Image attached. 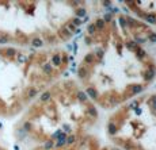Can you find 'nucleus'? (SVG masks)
I'll return each mask as SVG.
<instances>
[{"mask_svg": "<svg viewBox=\"0 0 156 150\" xmlns=\"http://www.w3.org/2000/svg\"><path fill=\"white\" fill-rule=\"evenodd\" d=\"M49 60L33 47L26 53L16 47L0 46V116L19 112L40 94L42 83L49 79L42 70Z\"/></svg>", "mask_w": 156, "mask_h": 150, "instance_id": "f257e3e1", "label": "nucleus"}, {"mask_svg": "<svg viewBox=\"0 0 156 150\" xmlns=\"http://www.w3.org/2000/svg\"><path fill=\"white\" fill-rule=\"evenodd\" d=\"M50 62H52V65L55 68H60L62 64V56L60 53H55V54L50 57Z\"/></svg>", "mask_w": 156, "mask_h": 150, "instance_id": "f03ea898", "label": "nucleus"}, {"mask_svg": "<svg viewBox=\"0 0 156 150\" xmlns=\"http://www.w3.org/2000/svg\"><path fill=\"white\" fill-rule=\"evenodd\" d=\"M155 74H156V68L154 65H149L148 70L145 72V77H144V79H145V81H151V80H154Z\"/></svg>", "mask_w": 156, "mask_h": 150, "instance_id": "7ed1b4c3", "label": "nucleus"}, {"mask_svg": "<svg viewBox=\"0 0 156 150\" xmlns=\"http://www.w3.org/2000/svg\"><path fill=\"white\" fill-rule=\"evenodd\" d=\"M52 97H53L52 92H50V91H45L44 94L40 96V103H46V101H49Z\"/></svg>", "mask_w": 156, "mask_h": 150, "instance_id": "20e7f679", "label": "nucleus"}, {"mask_svg": "<svg viewBox=\"0 0 156 150\" xmlns=\"http://www.w3.org/2000/svg\"><path fill=\"white\" fill-rule=\"evenodd\" d=\"M129 88H130V95L141 94V92L144 91V87L143 85H137V84H134V85H130Z\"/></svg>", "mask_w": 156, "mask_h": 150, "instance_id": "39448f33", "label": "nucleus"}, {"mask_svg": "<svg viewBox=\"0 0 156 150\" xmlns=\"http://www.w3.org/2000/svg\"><path fill=\"white\" fill-rule=\"evenodd\" d=\"M107 130H109L110 135H115L117 131H118V127L115 126V123H114V122H110L109 124H107Z\"/></svg>", "mask_w": 156, "mask_h": 150, "instance_id": "423d86ee", "label": "nucleus"}, {"mask_svg": "<svg viewBox=\"0 0 156 150\" xmlns=\"http://www.w3.org/2000/svg\"><path fill=\"white\" fill-rule=\"evenodd\" d=\"M77 74H79L80 79H86L87 74H88V70H87V68H86V66H82V68L77 69Z\"/></svg>", "mask_w": 156, "mask_h": 150, "instance_id": "0eeeda50", "label": "nucleus"}, {"mask_svg": "<svg viewBox=\"0 0 156 150\" xmlns=\"http://www.w3.org/2000/svg\"><path fill=\"white\" fill-rule=\"evenodd\" d=\"M58 34L61 35V38H68L69 35H72V32L71 31H68L67 27H61L58 30Z\"/></svg>", "mask_w": 156, "mask_h": 150, "instance_id": "6e6552de", "label": "nucleus"}, {"mask_svg": "<svg viewBox=\"0 0 156 150\" xmlns=\"http://www.w3.org/2000/svg\"><path fill=\"white\" fill-rule=\"evenodd\" d=\"M95 27H97V30H105V26H106V23L102 20V18H99V19L95 20Z\"/></svg>", "mask_w": 156, "mask_h": 150, "instance_id": "1a4fd4ad", "label": "nucleus"}, {"mask_svg": "<svg viewBox=\"0 0 156 150\" xmlns=\"http://www.w3.org/2000/svg\"><path fill=\"white\" fill-rule=\"evenodd\" d=\"M136 56H137V58L143 60L144 57L147 56V53H145V50H144L143 47H137V49H136Z\"/></svg>", "mask_w": 156, "mask_h": 150, "instance_id": "9d476101", "label": "nucleus"}, {"mask_svg": "<svg viewBox=\"0 0 156 150\" xmlns=\"http://www.w3.org/2000/svg\"><path fill=\"white\" fill-rule=\"evenodd\" d=\"M86 95L90 96V97H92V99H98V94H97V91H95L94 88H88V89H87Z\"/></svg>", "mask_w": 156, "mask_h": 150, "instance_id": "9b49d317", "label": "nucleus"}, {"mask_svg": "<svg viewBox=\"0 0 156 150\" xmlns=\"http://www.w3.org/2000/svg\"><path fill=\"white\" fill-rule=\"evenodd\" d=\"M144 19H145L148 23H151V25H156V16H155V15H148V14H145Z\"/></svg>", "mask_w": 156, "mask_h": 150, "instance_id": "f8f14e48", "label": "nucleus"}, {"mask_svg": "<svg viewBox=\"0 0 156 150\" xmlns=\"http://www.w3.org/2000/svg\"><path fill=\"white\" fill-rule=\"evenodd\" d=\"M148 104L152 107V111H154V112H156V95L152 96V97L149 99V100H148Z\"/></svg>", "mask_w": 156, "mask_h": 150, "instance_id": "ddd939ff", "label": "nucleus"}, {"mask_svg": "<svg viewBox=\"0 0 156 150\" xmlns=\"http://www.w3.org/2000/svg\"><path fill=\"white\" fill-rule=\"evenodd\" d=\"M86 15H87V11H86V8L80 7L79 10H76V16H77V18H84Z\"/></svg>", "mask_w": 156, "mask_h": 150, "instance_id": "4468645a", "label": "nucleus"}, {"mask_svg": "<svg viewBox=\"0 0 156 150\" xmlns=\"http://www.w3.org/2000/svg\"><path fill=\"white\" fill-rule=\"evenodd\" d=\"M125 46H126L128 49H132V50H136L137 47H139V46H137V43H136L134 41H129V42H126V43H125Z\"/></svg>", "mask_w": 156, "mask_h": 150, "instance_id": "2eb2a0df", "label": "nucleus"}, {"mask_svg": "<svg viewBox=\"0 0 156 150\" xmlns=\"http://www.w3.org/2000/svg\"><path fill=\"white\" fill-rule=\"evenodd\" d=\"M126 25H128V27H134V26L137 25V22L133 19V18L128 16V18H126Z\"/></svg>", "mask_w": 156, "mask_h": 150, "instance_id": "dca6fc26", "label": "nucleus"}, {"mask_svg": "<svg viewBox=\"0 0 156 150\" xmlns=\"http://www.w3.org/2000/svg\"><path fill=\"white\" fill-rule=\"evenodd\" d=\"M94 58H95L94 53H90V54H87V56L84 57V61H86V64H91V62L94 61Z\"/></svg>", "mask_w": 156, "mask_h": 150, "instance_id": "f3484780", "label": "nucleus"}, {"mask_svg": "<svg viewBox=\"0 0 156 150\" xmlns=\"http://www.w3.org/2000/svg\"><path fill=\"white\" fill-rule=\"evenodd\" d=\"M65 142L68 143V145H73L75 142H76V135H67V141Z\"/></svg>", "mask_w": 156, "mask_h": 150, "instance_id": "a211bd4d", "label": "nucleus"}, {"mask_svg": "<svg viewBox=\"0 0 156 150\" xmlns=\"http://www.w3.org/2000/svg\"><path fill=\"white\" fill-rule=\"evenodd\" d=\"M87 112H88L91 116H94V118H97V115H98V112H97V110L94 108V106H90L88 110H87Z\"/></svg>", "mask_w": 156, "mask_h": 150, "instance_id": "6ab92c4d", "label": "nucleus"}, {"mask_svg": "<svg viewBox=\"0 0 156 150\" xmlns=\"http://www.w3.org/2000/svg\"><path fill=\"white\" fill-rule=\"evenodd\" d=\"M87 97H88V96L86 95V92H77V99H79L80 101H87Z\"/></svg>", "mask_w": 156, "mask_h": 150, "instance_id": "aec40b11", "label": "nucleus"}, {"mask_svg": "<svg viewBox=\"0 0 156 150\" xmlns=\"http://www.w3.org/2000/svg\"><path fill=\"white\" fill-rule=\"evenodd\" d=\"M94 56H97V58H98V60H102V57L105 56V50L97 49V50H95V54H94Z\"/></svg>", "mask_w": 156, "mask_h": 150, "instance_id": "412c9836", "label": "nucleus"}, {"mask_svg": "<svg viewBox=\"0 0 156 150\" xmlns=\"http://www.w3.org/2000/svg\"><path fill=\"white\" fill-rule=\"evenodd\" d=\"M118 22H119V25H121V27L122 29H126L128 27V25H126V19L125 18H118Z\"/></svg>", "mask_w": 156, "mask_h": 150, "instance_id": "4be33fe9", "label": "nucleus"}, {"mask_svg": "<svg viewBox=\"0 0 156 150\" xmlns=\"http://www.w3.org/2000/svg\"><path fill=\"white\" fill-rule=\"evenodd\" d=\"M95 31H97V27H95L94 23H91V25L88 26V34L92 35V34H95Z\"/></svg>", "mask_w": 156, "mask_h": 150, "instance_id": "5701e85b", "label": "nucleus"}, {"mask_svg": "<svg viewBox=\"0 0 156 150\" xmlns=\"http://www.w3.org/2000/svg\"><path fill=\"white\" fill-rule=\"evenodd\" d=\"M102 20H103L105 23H106V22H112V20H113V16H112V14H105V16L102 18Z\"/></svg>", "mask_w": 156, "mask_h": 150, "instance_id": "b1692460", "label": "nucleus"}, {"mask_svg": "<svg viewBox=\"0 0 156 150\" xmlns=\"http://www.w3.org/2000/svg\"><path fill=\"white\" fill-rule=\"evenodd\" d=\"M72 25L76 27V26H80V25H83L82 23V19H79V18H75V19H72Z\"/></svg>", "mask_w": 156, "mask_h": 150, "instance_id": "393cba45", "label": "nucleus"}, {"mask_svg": "<svg viewBox=\"0 0 156 150\" xmlns=\"http://www.w3.org/2000/svg\"><path fill=\"white\" fill-rule=\"evenodd\" d=\"M148 39L151 42H156V34H155V32H149V34H148Z\"/></svg>", "mask_w": 156, "mask_h": 150, "instance_id": "a878e982", "label": "nucleus"}, {"mask_svg": "<svg viewBox=\"0 0 156 150\" xmlns=\"http://www.w3.org/2000/svg\"><path fill=\"white\" fill-rule=\"evenodd\" d=\"M134 42H136V43H144V42H145V38H143V37H136Z\"/></svg>", "mask_w": 156, "mask_h": 150, "instance_id": "bb28decb", "label": "nucleus"}, {"mask_svg": "<svg viewBox=\"0 0 156 150\" xmlns=\"http://www.w3.org/2000/svg\"><path fill=\"white\" fill-rule=\"evenodd\" d=\"M88 20H90V16H88V15H86V16H84V19L82 20V23H86V22H88Z\"/></svg>", "mask_w": 156, "mask_h": 150, "instance_id": "cd10ccee", "label": "nucleus"}, {"mask_svg": "<svg viewBox=\"0 0 156 150\" xmlns=\"http://www.w3.org/2000/svg\"><path fill=\"white\" fill-rule=\"evenodd\" d=\"M134 111H136L137 115H140V114H141V108H137V107H136V108H134Z\"/></svg>", "mask_w": 156, "mask_h": 150, "instance_id": "c85d7f7f", "label": "nucleus"}, {"mask_svg": "<svg viewBox=\"0 0 156 150\" xmlns=\"http://www.w3.org/2000/svg\"><path fill=\"white\" fill-rule=\"evenodd\" d=\"M118 11H119V10H118V8H117V7H113V8H112V12H114V14H115V12H118Z\"/></svg>", "mask_w": 156, "mask_h": 150, "instance_id": "c756f323", "label": "nucleus"}, {"mask_svg": "<svg viewBox=\"0 0 156 150\" xmlns=\"http://www.w3.org/2000/svg\"><path fill=\"white\" fill-rule=\"evenodd\" d=\"M68 60H69V61H72V62H73V61H75V57H73V56H71V57H69V58H68Z\"/></svg>", "mask_w": 156, "mask_h": 150, "instance_id": "7c9ffc66", "label": "nucleus"}, {"mask_svg": "<svg viewBox=\"0 0 156 150\" xmlns=\"http://www.w3.org/2000/svg\"><path fill=\"white\" fill-rule=\"evenodd\" d=\"M0 150H4V149H3V148H0Z\"/></svg>", "mask_w": 156, "mask_h": 150, "instance_id": "2f4dec72", "label": "nucleus"}]
</instances>
